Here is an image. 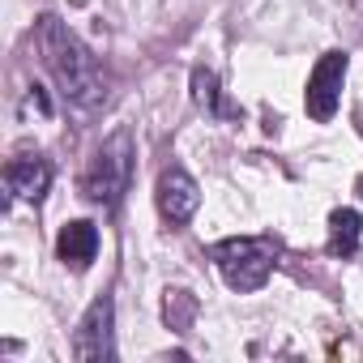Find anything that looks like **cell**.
Masks as SVG:
<instances>
[{
    "label": "cell",
    "mask_w": 363,
    "mask_h": 363,
    "mask_svg": "<svg viewBox=\"0 0 363 363\" xmlns=\"http://www.w3.org/2000/svg\"><path fill=\"white\" fill-rule=\"evenodd\" d=\"M39 52L43 65L52 73V82L60 86V94L82 107V111H99L107 103V82L99 73V60L90 56V48L60 22V18H39Z\"/></svg>",
    "instance_id": "6da1fadb"
},
{
    "label": "cell",
    "mask_w": 363,
    "mask_h": 363,
    "mask_svg": "<svg viewBox=\"0 0 363 363\" xmlns=\"http://www.w3.org/2000/svg\"><path fill=\"white\" fill-rule=\"evenodd\" d=\"M26 111L52 116V99H48V90H43V86H30V94H26Z\"/></svg>",
    "instance_id": "8fae6325"
},
{
    "label": "cell",
    "mask_w": 363,
    "mask_h": 363,
    "mask_svg": "<svg viewBox=\"0 0 363 363\" xmlns=\"http://www.w3.org/2000/svg\"><path fill=\"white\" fill-rule=\"evenodd\" d=\"M218 274L227 278L231 291H261L265 278L274 274L278 261V240L269 235H235V240H218L210 248Z\"/></svg>",
    "instance_id": "7a4b0ae2"
},
{
    "label": "cell",
    "mask_w": 363,
    "mask_h": 363,
    "mask_svg": "<svg viewBox=\"0 0 363 363\" xmlns=\"http://www.w3.org/2000/svg\"><path fill=\"white\" fill-rule=\"evenodd\" d=\"M94 252H99V227H94V223L77 218V223H65V227H60V235H56V257H60L65 265L86 269V265L94 261Z\"/></svg>",
    "instance_id": "ba28073f"
},
{
    "label": "cell",
    "mask_w": 363,
    "mask_h": 363,
    "mask_svg": "<svg viewBox=\"0 0 363 363\" xmlns=\"http://www.w3.org/2000/svg\"><path fill=\"white\" fill-rule=\"evenodd\" d=\"M5 184H9L13 197L39 201V197L52 189V162L39 158V154H22V158H13V162L5 167Z\"/></svg>",
    "instance_id": "52a82bcc"
},
{
    "label": "cell",
    "mask_w": 363,
    "mask_h": 363,
    "mask_svg": "<svg viewBox=\"0 0 363 363\" xmlns=\"http://www.w3.org/2000/svg\"><path fill=\"white\" fill-rule=\"evenodd\" d=\"M342 82H346V52H325L320 65L312 69L308 77V90H303V107L316 124H329L337 116V103H342Z\"/></svg>",
    "instance_id": "277c9868"
},
{
    "label": "cell",
    "mask_w": 363,
    "mask_h": 363,
    "mask_svg": "<svg viewBox=\"0 0 363 363\" xmlns=\"http://www.w3.org/2000/svg\"><path fill=\"white\" fill-rule=\"evenodd\" d=\"M201 206V189L184 167H167L158 175V210L167 223H189Z\"/></svg>",
    "instance_id": "8992f818"
},
{
    "label": "cell",
    "mask_w": 363,
    "mask_h": 363,
    "mask_svg": "<svg viewBox=\"0 0 363 363\" xmlns=\"http://www.w3.org/2000/svg\"><path fill=\"white\" fill-rule=\"evenodd\" d=\"M359 214L354 210H333L329 214V252L333 257H350L359 248Z\"/></svg>",
    "instance_id": "9c48e42d"
},
{
    "label": "cell",
    "mask_w": 363,
    "mask_h": 363,
    "mask_svg": "<svg viewBox=\"0 0 363 363\" xmlns=\"http://www.w3.org/2000/svg\"><path fill=\"white\" fill-rule=\"evenodd\" d=\"M193 99H197V107H201V111H210V116H235V107H227V103H223L218 77H214L210 69H193Z\"/></svg>",
    "instance_id": "30bf717a"
},
{
    "label": "cell",
    "mask_w": 363,
    "mask_h": 363,
    "mask_svg": "<svg viewBox=\"0 0 363 363\" xmlns=\"http://www.w3.org/2000/svg\"><path fill=\"white\" fill-rule=\"evenodd\" d=\"M111 320H116V308H111V295H99L82 325H77V337H73V354L94 363V359H111L116 354V342H111Z\"/></svg>",
    "instance_id": "5b68a950"
},
{
    "label": "cell",
    "mask_w": 363,
    "mask_h": 363,
    "mask_svg": "<svg viewBox=\"0 0 363 363\" xmlns=\"http://www.w3.org/2000/svg\"><path fill=\"white\" fill-rule=\"evenodd\" d=\"M128 179H133V137L120 128V133H111V137L99 145V154L90 158V167H86V175H82V193H86V201L111 210V206H120V197L128 193Z\"/></svg>",
    "instance_id": "3957f363"
}]
</instances>
